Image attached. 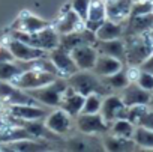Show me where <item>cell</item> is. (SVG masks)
I'll use <instances>...</instances> for the list:
<instances>
[{"label": "cell", "mask_w": 153, "mask_h": 152, "mask_svg": "<svg viewBox=\"0 0 153 152\" xmlns=\"http://www.w3.org/2000/svg\"><path fill=\"white\" fill-rule=\"evenodd\" d=\"M66 80H68V86L69 88H72L76 92H80L84 97L89 95V94H99L102 97L111 94V89L93 71L80 69V71H76L75 74L69 75Z\"/></svg>", "instance_id": "cell-1"}, {"label": "cell", "mask_w": 153, "mask_h": 152, "mask_svg": "<svg viewBox=\"0 0 153 152\" xmlns=\"http://www.w3.org/2000/svg\"><path fill=\"white\" fill-rule=\"evenodd\" d=\"M125 39V48H126V65L131 66H140L152 53H153V41L147 33L140 35H129L123 36Z\"/></svg>", "instance_id": "cell-2"}, {"label": "cell", "mask_w": 153, "mask_h": 152, "mask_svg": "<svg viewBox=\"0 0 153 152\" xmlns=\"http://www.w3.org/2000/svg\"><path fill=\"white\" fill-rule=\"evenodd\" d=\"M12 38H17L20 41H24L36 48L45 50V51H51L56 47L60 45V35L59 32L54 29V26H47L35 33H24L21 30H12L11 33Z\"/></svg>", "instance_id": "cell-3"}, {"label": "cell", "mask_w": 153, "mask_h": 152, "mask_svg": "<svg viewBox=\"0 0 153 152\" xmlns=\"http://www.w3.org/2000/svg\"><path fill=\"white\" fill-rule=\"evenodd\" d=\"M66 89H68V80L65 77H57L56 80H53L45 86L26 92L44 107H59Z\"/></svg>", "instance_id": "cell-4"}, {"label": "cell", "mask_w": 153, "mask_h": 152, "mask_svg": "<svg viewBox=\"0 0 153 152\" xmlns=\"http://www.w3.org/2000/svg\"><path fill=\"white\" fill-rule=\"evenodd\" d=\"M59 75L47 72V71H41V69H27L20 72L17 77H14L9 83L23 89V91H32L41 86H45L48 83H51L53 80H56Z\"/></svg>", "instance_id": "cell-5"}, {"label": "cell", "mask_w": 153, "mask_h": 152, "mask_svg": "<svg viewBox=\"0 0 153 152\" xmlns=\"http://www.w3.org/2000/svg\"><path fill=\"white\" fill-rule=\"evenodd\" d=\"M74 124L76 130L86 136L107 134L110 131V122H107L101 113H80L76 118H74Z\"/></svg>", "instance_id": "cell-6"}, {"label": "cell", "mask_w": 153, "mask_h": 152, "mask_svg": "<svg viewBox=\"0 0 153 152\" xmlns=\"http://www.w3.org/2000/svg\"><path fill=\"white\" fill-rule=\"evenodd\" d=\"M6 44H8V48L12 53L14 59L18 60V62H30V60H35V59L48 57V51L36 48V47H33V45H30L24 41H20L17 38H12L11 35L8 36Z\"/></svg>", "instance_id": "cell-7"}, {"label": "cell", "mask_w": 153, "mask_h": 152, "mask_svg": "<svg viewBox=\"0 0 153 152\" xmlns=\"http://www.w3.org/2000/svg\"><path fill=\"white\" fill-rule=\"evenodd\" d=\"M0 103L3 106H15V104H35L41 106L35 98H32L26 91L11 85L9 82H0Z\"/></svg>", "instance_id": "cell-8"}, {"label": "cell", "mask_w": 153, "mask_h": 152, "mask_svg": "<svg viewBox=\"0 0 153 152\" xmlns=\"http://www.w3.org/2000/svg\"><path fill=\"white\" fill-rule=\"evenodd\" d=\"M104 119L107 122H113L116 119H126L128 116V106L123 103L120 95H114V94H108L104 97L102 100V107L99 112Z\"/></svg>", "instance_id": "cell-9"}, {"label": "cell", "mask_w": 153, "mask_h": 152, "mask_svg": "<svg viewBox=\"0 0 153 152\" xmlns=\"http://www.w3.org/2000/svg\"><path fill=\"white\" fill-rule=\"evenodd\" d=\"M48 57L51 59V62H53L54 66L57 68L60 77L68 79L69 75L75 74L76 71H80L78 66L75 65L72 56H71V51L66 50V48H63L62 45H59V47H56L54 50H51V51L48 53Z\"/></svg>", "instance_id": "cell-10"}, {"label": "cell", "mask_w": 153, "mask_h": 152, "mask_svg": "<svg viewBox=\"0 0 153 152\" xmlns=\"http://www.w3.org/2000/svg\"><path fill=\"white\" fill-rule=\"evenodd\" d=\"M8 113L14 119L20 121H39L48 116V107L35 104H15L8 107Z\"/></svg>", "instance_id": "cell-11"}, {"label": "cell", "mask_w": 153, "mask_h": 152, "mask_svg": "<svg viewBox=\"0 0 153 152\" xmlns=\"http://www.w3.org/2000/svg\"><path fill=\"white\" fill-rule=\"evenodd\" d=\"M98 50L95 44H83L71 50V56L75 62V65L78 66V69L83 71H92L96 59H98Z\"/></svg>", "instance_id": "cell-12"}, {"label": "cell", "mask_w": 153, "mask_h": 152, "mask_svg": "<svg viewBox=\"0 0 153 152\" xmlns=\"http://www.w3.org/2000/svg\"><path fill=\"white\" fill-rule=\"evenodd\" d=\"M120 97L128 107L141 106V104L152 106V101H153V92H149V91L140 88L135 82H131L125 89H122Z\"/></svg>", "instance_id": "cell-13"}, {"label": "cell", "mask_w": 153, "mask_h": 152, "mask_svg": "<svg viewBox=\"0 0 153 152\" xmlns=\"http://www.w3.org/2000/svg\"><path fill=\"white\" fill-rule=\"evenodd\" d=\"M72 119L74 118L69 113H66L63 109H56L48 113V116L44 119V122H45L47 128L51 130L53 133H56L59 136H66L71 131Z\"/></svg>", "instance_id": "cell-14"}, {"label": "cell", "mask_w": 153, "mask_h": 152, "mask_svg": "<svg viewBox=\"0 0 153 152\" xmlns=\"http://www.w3.org/2000/svg\"><path fill=\"white\" fill-rule=\"evenodd\" d=\"M95 41H96L95 32H92L86 27L66 33V35H60V45L69 51L78 45H83V44H95Z\"/></svg>", "instance_id": "cell-15"}, {"label": "cell", "mask_w": 153, "mask_h": 152, "mask_svg": "<svg viewBox=\"0 0 153 152\" xmlns=\"http://www.w3.org/2000/svg\"><path fill=\"white\" fill-rule=\"evenodd\" d=\"M83 27H84V21L72 11L71 5H69V9L62 11V15L57 18V21L54 24V29L59 32V35H66V33H71L75 30H80Z\"/></svg>", "instance_id": "cell-16"}, {"label": "cell", "mask_w": 153, "mask_h": 152, "mask_svg": "<svg viewBox=\"0 0 153 152\" xmlns=\"http://www.w3.org/2000/svg\"><path fill=\"white\" fill-rule=\"evenodd\" d=\"M134 2L132 0H105V9H107V18L119 23H125L132 9Z\"/></svg>", "instance_id": "cell-17"}, {"label": "cell", "mask_w": 153, "mask_h": 152, "mask_svg": "<svg viewBox=\"0 0 153 152\" xmlns=\"http://www.w3.org/2000/svg\"><path fill=\"white\" fill-rule=\"evenodd\" d=\"M153 29V12L143 15H131L125 21V36L147 33Z\"/></svg>", "instance_id": "cell-18"}, {"label": "cell", "mask_w": 153, "mask_h": 152, "mask_svg": "<svg viewBox=\"0 0 153 152\" xmlns=\"http://www.w3.org/2000/svg\"><path fill=\"white\" fill-rule=\"evenodd\" d=\"M84 95H81L80 92L74 91L72 88L68 86V89L65 91L63 97H62V101H60V109H63L66 113H69L72 118H76L81 110H83V106H84Z\"/></svg>", "instance_id": "cell-19"}, {"label": "cell", "mask_w": 153, "mask_h": 152, "mask_svg": "<svg viewBox=\"0 0 153 152\" xmlns=\"http://www.w3.org/2000/svg\"><path fill=\"white\" fill-rule=\"evenodd\" d=\"M125 66V62H122L120 59H116L113 56H108V54H98V59H96V63L93 66V72L99 77H108V75L120 71L122 68Z\"/></svg>", "instance_id": "cell-20"}, {"label": "cell", "mask_w": 153, "mask_h": 152, "mask_svg": "<svg viewBox=\"0 0 153 152\" xmlns=\"http://www.w3.org/2000/svg\"><path fill=\"white\" fill-rule=\"evenodd\" d=\"M107 20V9H105V0H92L87 20L84 21V27L96 32L99 26Z\"/></svg>", "instance_id": "cell-21"}, {"label": "cell", "mask_w": 153, "mask_h": 152, "mask_svg": "<svg viewBox=\"0 0 153 152\" xmlns=\"http://www.w3.org/2000/svg\"><path fill=\"white\" fill-rule=\"evenodd\" d=\"M95 47L98 50V53L101 54H108L113 56L116 59H120L122 62L126 60V48H125V39L119 38V39H110V41H95Z\"/></svg>", "instance_id": "cell-22"}, {"label": "cell", "mask_w": 153, "mask_h": 152, "mask_svg": "<svg viewBox=\"0 0 153 152\" xmlns=\"http://www.w3.org/2000/svg\"><path fill=\"white\" fill-rule=\"evenodd\" d=\"M47 26H50L48 21H45V20H42L30 12H23L21 17L17 20L15 26L12 27V30H21L24 33H35Z\"/></svg>", "instance_id": "cell-23"}, {"label": "cell", "mask_w": 153, "mask_h": 152, "mask_svg": "<svg viewBox=\"0 0 153 152\" xmlns=\"http://www.w3.org/2000/svg\"><path fill=\"white\" fill-rule=\"evenodd\" d=\"M96 39L99 41H110V39H119L125 36V23L113 21V20H105L99 29L95 32Z\"/></svg>", "instance_id": "cell-24"}, {"label": "cell", "mask_w": 153, "mask_h": 152, "mask_svg": "<svg viewBox=\"0 0 153 152\" xmlns=\"http://www.w3.org/2000/svg\"><path fill=\"white\" fill-rule=\"evenodd\" d=\"M102 143H104V149L105 151H110V152H126V151L140 149L137 146V143L134 142V139L119 137V136H114L111 133L104 137Z\"/></svg>", "instance_id": "cell-25"}, {"label": "cell", "mask_w": 153, "mask_h": 152, "mask_svg": "<svg viewBox=\"0 0 153 152\" xmlns=\"http://www.w3.org/2000/svg\"><path fill=\"white\" fill-rule=\"evenodd\" d=\"M135 124H132L129 119H116L110 124V133L119 137H125V139H132L134 131H135Z\"/></svg>", "instance_id": "cell-26"}, {"label": "cell", "mask_w": 153, "mask_h": 152, "mask_svg": "<svg viewBox=\"0 0 153 152\" xmlns=\"http://www.w3.org/2000/svg\"><path fill=\"white\" fill-rule=\"evenodd\" d=\"M101 79L105 82V85H107L111 91H122V89H125V88L131 83L128 74H126L125 66H123L120 71H117V72L108 75V77H101Z\"/></svg>", "instance_id": "cell-27"}, {"label": "cell", "mask_w": 153, "mask_h": 152, "mask_svg": "<svg viewBox=\"0 0 153 152\" xmlns=\"http://www.w3.org/2000/svg\"><path fill=\"white\" fill-rule=\"evenodd\" d=\"M132 139H134V142L137 143L138 148L153 149V130H147L144 127H138L137 125Z\"/></svg>", "instance_id": "cell-28"}, {"label": "cell", "mask_w": 153, "mask_h": 152, "mask_svg": "<svg viewBox=\"0 0 153 152\" xmlns=\"http://www.w3.org/2000/svg\"><path fill=\"white\" fill-rule=\"evenodd\" d=\"M20 72H23V69L17 60L0 62V82H11Z\"/></svg>", "instance_id": "cell-29"}, {"label": "cell", "mask_w": 153, "mask_h": 152, "mask_svg": "<svg viewBox=\"0 0 153 152\" xmlns=\"http://www.w3.org/2000/svg\"><path fill=\"white\" fill-rule=\"evenodd\" d=\"M11 149H14V151H44V149H48V145H45V140L35 142L32 139H23V140L12 142Z\"/></svg>", "instance_id": "cell-30"}, {"label": "cell", "mask_w": 153, "mask_h": 152, "mask_svg": "<svg viewBox=\"0 0 153 152\" xmlns=\"http://www.w3.org/2000/svg\"><path fill=\"white\" fill-rule=\"evenodd\" d=\"M102 100H104V97L99 95V94H89V95H86L81 113H86V115L99 113L101 107H102Z\"/></svg>", "instance_id": "cell-31"}, {"label": "cell", "mask_w": 153, "mask_h": 152, "mask_svg": "<svg viewBox=\"0 0 153 152\" xmlns=\"http://www.w3.org/2000/svg\"><path fill=\"white\" fill-rule=\"evenodd\" d=\"M90 2L92 0H72L69 3L72 11L78 15L83 21L87 20V15H89V8H90Z\"/></svg>", "instance_id": "cell-32"}, {"label": "cell", "mask_w": 153, "mask_h": 152, "mask_svg": "<svg viewBox=\"0 0 153 152\" xmlns=\"http://www.w3.org/2000/svg\"><path fill=\"white\" fill-rule=\"evenodd\" d=\"M135 83H137L140 88H143V89H146V91H149V92H153V74L140 69V74H138Z\"/></svg>", "instance_id": "cell-33"}, {"label": "cell", "mask_w": 153, "mask_h": 152, "mask_svg": "<svg viewBox=\"0 0 153 152\" xmlns=\"http://www.w3.org/2000/svg\"><path fill=\"white\" fill-rule=\"evenodd\" d=\"M150 109V106H132V107H128V116L126 119H129L132 124H138V121L141 119V116Z\"/></svg>", "instance_id": "cell-34"}, {"label": "cell", "mask_w": 153, "mask_h": 152, "mask_svg": "<svg viewBox=\"0 0 153 152\" xmlns=\"http://www.w3.org/2000/svg\"><path fill=\"white\" fill-rule=\"evenodd\" d=\"M137 125H138V127H144V128H147V130H153V110L149 109V110L141 116V119L138 121Z\"/></svg>", "instance_id": "cell-35"}, {"label": "cell", "mask_w": 153, "mask_h": 152, "mask_svg": "<svg viewBox=\"0 0 153 152\" xmlns=\"http://www.w3.org/2000/svg\"><path fill=\"white\" fill-rule=\"evenodd\" d=\"M6 39H8V38H6ZM6 60H15V59H14L12 53L9 51L6 41L0 39V62H6Z\"/></svg>", "instance_id": "cell-36"}, {"label": "cell", "mask_w": 153, "mask_h": 152, "mask_svg": "<svg viewBox=\"0 0 153 152\" xmlns=\"http://www.w3.org/2000/svg\"><path fill=\"white\" fill-rule=\"evenodd\" d=\"M140 69H143V71H147V72H152L153 74V53L140 65Z\"/></svg>", "instance_id": "cell-37"}, {"label": "cell", "mask_w": 153, "mask_h": 152, "mask_svg": "<svg viewBox=\"0 0 153 152\" xmlns=\"http://www.w3.org/2000/svg\"><path fill=\"white\" fill-rule=\"evenodd\" d=\"M149 36H150V39H152V41H153V29H152V30H150V32H149Z\"/></svg>", "instance_id": "cell-38"}, {"label": "cell", "mask_w": 153, "mask_h": 152, "mask_svg": "<svg viewBox=\"0 0 153 152\" xmlns=\"http://www.w3.org/2000/svg\"><path fill=\"white\" fill-rule=\"evenodd\" d=\"M132 2H141V0H132Z\"/></svg>", "instance_id": "cell-39"}, {"label": "cell", "mask_w": 153, "mask_h": 152, "mask_svg": "<svg viewBox=\"0 0 153 152\" xmlns=\"http://www.w3.org/2000/svg\"><path fill=\"white\" fill-rule=\"evenodd\" d=\"M0 110H2V107H0Z\"/></svg>", "instance_id": "cell-40"}, {"label": "cell", "mask_w": 153, "mask_h": 152, "mask_svg": "<svg viewBox=\"0 0 153 152\" xmlns=\"http://www.w3.org/2000/svg\"><path fill=\"white\" fill-rule=\"evenodd\" d=\"M152 104H153V101H152Z\"/></svg>", "instance_id": "cell-41"}]
</instances>
